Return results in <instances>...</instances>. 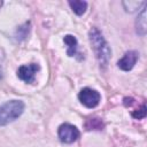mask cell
I'll use <instances>...</instances> for the list:
<instances>
[{"mask_svg": "<svg viewBox=\"0 0 147 147\" xmlns=\"http://www.w3.org/2000/svg\"><path fill=\"white\" fill-rule=\"evenodd\" d=\"M88 37H90V41L92 44V47L94 49V53H95V56H96L99 63L101 65L106 67L111 56V49H110L109 45L105 40L102 33L96 28H92L90 30Z\"/></svg>", "mask_w": 147, "mask_h": 147, "instance_id": "obj_1", "label": "cell"}, {"mask_svg": "<svg viewBox=\"0 0 147 147\" xmlns=\"http://www.w3.org/2000/svg\"><path fill=\"white\" fill-rule=\"evenodd\" d=\"M24 111V103L21 100H10L0 106V126L7 125L18 118Z\"/></svg>", "mask_w": 147, "mask_h": 147, "instance_id": "obj_2", "label": "cell"}, {"mask_svg": "<svg viewBox=\"0 0 147 147\" xmlns=\"http://www.w3.org/2000/svg\"><path fill=\"white\" fill-rule=\"evenodd\" d=\"M78 99L79 101L87 108H94L100 103L101 100V95L98 91L90 88V87H85L83 88L79 94H78Z\"/></svg>", "mask_w": 147, "mask_h": 147, "instance_id": "obj_3", "label": "cell"}, {"mask_svg": "<svg viewBox=\"0 0 147 147\" xmlns=\"http://www.w3.org/2000/svg\"><path fill=\"white\" fill-rule=\"evenodd\" d=\"M57 136L60 140L64 144H71L79 137V131L75 125H71L69 123L61 124L57 130Z\"/></svg>", "mask_w": 147, "mask_h": 147, "instance_id": "obj_4", "label": "cell"}, {"mask_svg": "<svg viewBox=\"0 0 147 147\" xmlns=\"http://www.w3.org/2000/svg\"><path fill=\"white\" fill-rule=\"evenodd\" d=\"M39 69H40V67L38 63H30V64L21 65L17 70V76L23 82L31 84L34 82L36 74L39 71Z\"/></svg>", "mask_w": 147, "mask_h": 147, "instance_id": "obj_5", "label": "cell"}, {"mask_svg": "<svg viewBox=\"0 0 147 147\" xmlns=\"http://www.w3.org/2000/svg\"><path fill=\"white\" fill-rule=\"evenodd\" d=\"M138 57H139L138 52H136V51H129V52H126L123 55V57L121 60H118L117 65L123 71H130L134 67Z\"/></svg>", "mask_w": 147, "mask_h": 147, "instance_id": "obj_6", "label": "cell"}, {"mask_svg": "<svg viewBox=\"0 0 147 147\" xmlns=\"http://www.w3.org/2000/svg\"><path fill=\"white\" fill-rule=\"evenodd\" d=\"M146 31H147V23H146V5H145L141 8V11L136 20V32L139 36L144 37L146 34Z\"/></svg>", "mask_w": 147, "mask_h": 147, "instance_id": "obj_7", "label": "cell"}, {"mask_svg": "<svg viewBox=\"0 0 147 147\" xmlns=\"http://www.w3.org/2000/svg\"><path fill=\"white\" fill-rule=\"evenodd\" d=\"M63 41L68 46L67 54L69 56H74L76 54V52H77V39L71 34H67V36H64Z\"/></svg>", "mask_w": 147, "mask_h": 147, "instance_id": "obj_8", "label": "cell"}, {"mask_svg": "<svg viewBox=\"0 0 147 147\" xmlns=\"http://www.w3.org/2000/svg\"><path fill=\"white\" fill-rule=\"evenodd\" d=\"M69 6L71 7L72 11L77 15H83L85 11H86V8H87V2L86 1H79V0H76V1H69Z\"/></svg>", "mask_w": 147, "mask_h": 147, "instance_id": "obj_9", "label": "cell"}, {"mask_svg": "<svg viewBox=\"0 0 147 147\" xmlns=\"http://www.w3.org/2000/svg\"><path fill=\"white\" fill-rule=\"evenodd\" d=\"M85 127L87 130H101L103 127V124L99 118H90L85 123Z\"/></svg>", "mask_w": 147, "mask_h": 147, "instance_id": "obj_10", "label": "cell"}, {"mask_svg": "<svg viewBox=\"0 0 147 147\" xmlns=\"http://www.w3.org/2000/svg\"><path fill=\"white\" fill-rule=\"evenodd\" d=\"M146 2L145 1H141V2H138V1H123V6L125 8L126 11H134L139 8V6H145Z\"/></svg>", "mask_w": 147, "mask_h": 147, "instance_id": "obj_11", "label": "cell"}, {"mask_svg": "<svg viewBox=\"0 0 147 147\" xmlns=\"http://www.w3.org/2000/svg\"><path fill=\"white\" fill-rule=\"evenodd\" d=\"M29 25H30V23H25L23 26H20L17 29V32H16L17 39H24L26 37V34L29 32Z\"/></svg>", "mask_w": 147, "mask_h": 147, "instance_id": "obj_12", "label": "cell"}, {"mask_svg": "<svg viewBox=\"0 0 147 147\" xmlns=\"http://www.w3.org/2000/svg\"><path fill=\"white\" fill-rule=\"evenodd\" d=\"M132 116H133L136 119H142V118H145V116H146V106H145V103H144L139 109L134 110V111L132 113Z\"/></svg>", "mask_w": 147, "mask_h": 147, "instance_id": "obj_13", "label": "cell"}, {"mask_svg": "<svg viewBox=\"0 0 147 147\" xmlns=\"http://www.w3.org/2000/svg\"><path fill=\"white\" fill-rule=\"evenodd\" d=\"M0 78H1V67H0Z\"/></svg>", "mask_w": 147, "mask_h": 147, "instance_id": "obj_14", "label": "cell"}]
</instances>
